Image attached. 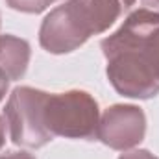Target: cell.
Masks as SVG:
<instances>
[{
  "label": "cell",
  "mask_w": 159,
  "mask_h": 159,
  "mask_svg": "<svg viewBox=\"0 0 159 159\" xmlns=\"http://www.w3.org/2000/svg\"><path fill=\"white\" fill-rule=\"evenodd\" d=\"M100 122V107L87 91L70 89L46 98L44 124L54 137L65 139H96Z\"/></svg>",
  "instance_id": "1"
},
{
  "label": "cell",
  "mask_w": 159,
  "mask_h": 159,
  "mask_svg": "<svg viewBox=\"0 0 159 159\" xmlns=\"http://www.w3.org/2000/svg\"><path fill=\"white\" fill-rule=\"evenodd\" d=\"M46 98L48 93L28 85H20L11 91L4 107V117L13 144L24 148H43L54 139L44 124Z\"/></svg>",
  "instance_id": "2"
},
{
  "label": "cell",
  "mask_w": 159,
  "mask_h": 159,
  "mask_svg": "<svg viewBox=\"0 0 159 159\" xmlns=\"http://www.w3.org/2000/svg\"><path fill=\"white\" fill-rule=\"evenodd\" d=\"M106 59L107 80L119 94L137 100H150L159 94V78L139 50L119 52Z\"/></svg>",
  "instance_id": "3"
},
{
  "label": "cell",
  "mask_w": 159,
  "mask_h": 159,
  "mask_svg": "<svg viewBox=\"0 0 159 159\" xmlns=\"http://www.w3.org/2000/svg\"><path fill=\"white\" fill-rule=\"evenodd\" d=\"M146 135V115L139 106L115 104L107 107L98 122L96 139L106 146L128 152L139 146Z\"/></svg>",
  "instance_id": "4"
},
{
  "label": "cell",
  "mask_w": 159,
  "mask_h": 159,
  "mask_svg": "<svg viewBox=\"0 0 159 159\" xmlns=\"http://www.w3.org/2000/svg\"><path fill=\"white\" fill-rule=\"evenodd\" d=\"M135 4V0H67L63 11L85 41L104 34Z\"/></svg>",
  "instance_id": "5"
},
{
  "label": "cell",
  "mask_w": 159,
  "mask_h": 159,
  "mask_svg": "<svg viewBox=\"0 0 159 159\" xmlns=\"http://www.w3.org/2000/svg\"><path fill=\"white\" fill-rule=\"evenodd\" d=\"M159 32V11L148 9V7H141L131 11L124 22L120 24L117 32H113L111 35H107L102 41V52L106 57L124 52V50H131L141 46L150 35Z\"/></svg>",
  "instance_id": "6"
},
{
  "label": "cell",
  "mask_w": 159,
  "mask_h": 159,
  "mask_svg": "<svg viewBox=\"0 0 159 159\" xmlns=\"http://www.w3.org/2000/svg\"><path fill=\"white\" fill-rule=\"evenodd\" d=\"M32 46L22 37L6 34L0 35V70L9 78V81L20 80L30 65Z\"/></svg>",
  "instance_id": "7"
},
{
  "label": "cell",
  "mask_w": 159,
  "mask_h": 159,
  "mask_svg": "<svg viewBox=\"0 0 159 159\" xmlns=\"http://www.w3.org/2000/svg\"><path fill=\"white\" fill-rule=\"evenodd\" d=\"M131 50H139V52L143 54V57L146 59V63L152 67V70L156 72V76L159 78V32L154 34V35H150L141 46L131 48ZM124 52H126V50H124ZM117 54H119V52H117Z\"/></svg>",
  "instance_id": "8"
},
{
  "label": "cell",
  "mask_w": 159,
  "mask_h": 159,
  "mask_svg": "<svg viewBox=\"0 0 159 159\" xmlns=\"http://www.w3.org/2000/svg\"><path fill=\"white\" fill-rule=\"evenodd\" d=\"M56 0H6V4L20 13H43Z\"/></svg>",
  "instance_id": "9"
},
{
  "label": "cell",
  "mask_w": 159,
  "mask_h": 159,
  "mask_svg": "<svg viewBox=\"0 0 159 159\" xmlns=\"http://www.w3.org/2000/svg\"><path fill=\"white\" fill-rule=\"evenodd\" d=\"M119 159H159L156 157L152 152H148V150H129V152H124V154H120Z\"/></svg>",
  "instance_id": "10"
},
{
  "label": "cell",
  "mask_w": 159,
  "mask_h": 159,
  "mask_svg": "<svg viewBox=\"0 0 159 159\" xmlns=\"http://www.w3.org/2000/svg\"><path fill=\"white\" fill-rule=\"evenodd\" d=\"M7 89H9V78L0 70V102L4 100V96H6V93H7Z\"/></svg>",
  "instance_id": "11"
},
{
  "label": "cell",
  "mask_w": 159,
  "mask_h": 159,
  "mask_svg": "<svg viewBox=\"0 0 159 159\" xmlns=\"http://www.w3.org/2000/svg\"><path fill=\"white\" fill-rule=\"evenodd\" d=\"M0 159H35V157L32 154H28V152H11V154L2 156Z\"/></svg>",
  "instance_id": "12"
},
{
  "label": "cell",
  "mask_w": 159,
  "mask_h": 159,
  "mask_svg": "<svg viewBox=\"0 0 159 159\" xmlns=\"http://www.w3.org/2000/svg\"><path fill=\"white\" fill-rule=\"evenodd\" d=\"M4 144H6V122L0 117V150H2Z\"/></svg>",
  "instance_id": "13"
},
{
  "label": "cell",
  "mask_w": 159,
  "mask_h": 159,
  "mask_svg": "<svg viewBox=\"0 0 159 159\" xmlns=\"http://www.w3.org/2000/svg\"><path fill=\"white\" fill-rule=\"evenodd\" d=\"M141 2H143V6H146L148 9H154V11L159 9V0H141Z\"/></svg>",
  "instance_id": "14"
}]
</instances>
